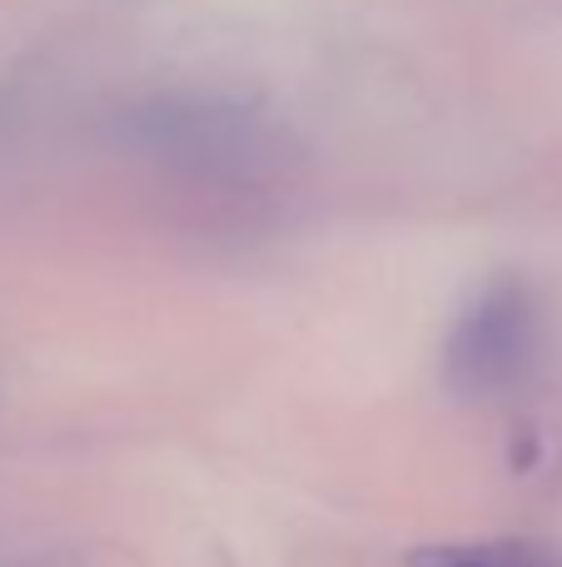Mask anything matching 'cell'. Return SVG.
Instances as JSON below:
<instances>
[{"label": "cell", "instance_id": "7a4b0ae2", "mask_svg": "<svg viewBox=\"0 0 562 567\" xmlns=\"http://www.w3.org/2000/svg\"><path fill=\"white\" fill-rule=\"evenodd\" d=\"M543 343V313L528 284L493 279L444 333V383L458 399H498L528 379Z\"/></svg>", "mask_w": 562, "mask_h": 567}, {"label": "cell", "instance_id": "3957f363", "mask_svg": "<svg viewBox=\"0 0 562 567\" xmlns=\"http://www.w3.org/2000/svg\"><path fill=\"white\" fill-rule=\"evenodd\" d=\"M408 567H562V553L528 538H458L414 548Z\"/></svg>", "mask_w": 562, "mask_h": 567}, {"label": "cell", "instance_id": "6da1fadb", "mask_svg": "<svg viewBox=\"0 0 562 567\" xmlns=\"http://www.w3.org/2000/svg\"><path fill=\"white\" fill-rule=\"evenodd\" d=\"M119 135L155 175L209 205H249L299 165L294 135L259 100L225 90H159L125 110Z\"/></svg>", "mask_w": 562, "mask_h": 567}]
</instances>
